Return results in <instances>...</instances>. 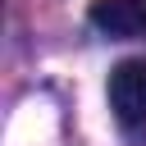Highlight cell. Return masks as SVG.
<instances>
[{
    "mask_svg": "<svg viewBox=\"0 0 146 146\" xmlns=\"http://www.w3.org/2000/svg\"><path fill=\"white\" fill-rule=\"evenodd\" d=\"M110 110L128 128H141L146 123V59L114 64V73H110Z\"/></svg>",
    "mask_w": 146,
    "mask_h": 146,
    "instance_id": "6da1fadb",
    "label": "cell"
},
{
    "mask_svg": "<svg viewBox=\"0 0 146 146\" xmlns=\"http://www.w3.org/2000/svg\"><path fill=\"white\" fill-rule=\"evenodd\" d=\"M87 18L105 36H146V0H91Z\"/></svg>",
    "mask_w": 146,
    "mask_h": 146,
    "instance_id": "7a4b0ae2",
    "label": "cell"
}]
</instances>
